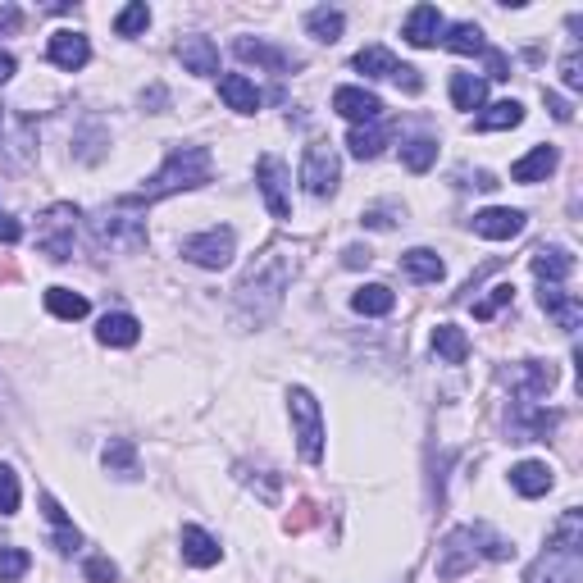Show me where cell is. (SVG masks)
Masks as SVG:
<instances>
[{"mask_svg": "<svg viewBox=\"0 0 583 583\" xmlns=\"http://www.w3.org/2000/svg\"><path fill=\"white\" fill-rule=\"evenodd\" d=\"M515 556V543L502 538L497 529L488 524H461V529H451L438 547V579H461L465 570H474L479 561H511Z\"/></svg>", "mask_w": 583, "mask_h": 583, "instance_id": "1", "label": "cell"}, {"mask_svg": "<svg viewBox=\"0 0 583 583\" xmlns=\"http://www.w3.org/2000/svg\"><path fill=\"white\" fill-rule=\"evenodd\" d=\"M210 174H215V160H210V151L205 146H174L169 151V160L160 164V174L151 178V183L142 187V192L133 196H123V210H137V205H155L164 201V196H174V192H187V187H201L210 183Z\"/></svg>", "mask_w": 583, "mask_h": 583, "instance_id": "2", "label": "cell"}, {"mask_svg": "<svg viewBox=\"0 0 583 583\" xmlns=\"http://www.w3.org/2000/svg\"><path fill=\"white\" fill-rule=\"evenodd\" d=\"M583 574V515L565 511L552 529V543L524 570V583H579Z\"/></svg>", "mask_w": 583, "mask_h": 583, "instance_id": "3", "label": "cell"}, {"mask_svg": "<svg viewBox=\"0 0 583 583\" xmlns=\"http://www.w3.org/2000/svg\"><path fill=\"white\" fill-rule=\"evenodd\" d=\"M287 278H292V260H287V251H269V256L242 278V287H237V306H242V315L246 319L274 315L278 301H283V292H287Z\"/></svg>", "mask_w": 583, "mask_h": 583, "instance_id": "4", "label": "cell"}, {"mask_svg": "<svg viewBox=\"0 0 583 583\" xmlns=\"http://www.w3.org/2000/svg\"><path fill=\"white\" fill-rule=\"evenodd\" d=\"M287 415H292V433H297L301 461L319 465L324 461V415H319V401L310 397V388L287 392Z\"/></svg>", "mask_w": 583, "mask_h": 583, "instance_id": "5", "label": "cell"}, {"mask_svg": "<svg viewBox=\"0 0 583 583\" xmlns=\"http://www.w3.org/2000/svg\"><path fill=\"white\" fill-rule=\"evenodd\" d=\"M73 237H78V210L69 201H55L46 215L37 219V251L51 256L55 265L73 256Z\"/></svg>", "mask_w": 583, "mask_h": 583, "instance_id": "6", "label": "cell"}, {"mask_svg": "<svg viewBox=\"0 0 583 583\" xmlns=\"http://www.w3.org/2000/svg\"><path fill=\"white\" fill-rule=\"evenodd\" d=\"M92 233H96V242H101V246H114V251H123V256H133V251H142V246H146L142 219H133L119 201L92 219Z\"/></svg>", "mask_w": 583, "mask_h": 583, "instance_id": "7", "label": "cell"}, {"mask_svg": "<svg viewBox=\"0 0 583 583\" xmlns=\"http://www.w3.org/2000/svg\"><path fill=\"white\" fill-rule=\"evenodd\" d=\"M338 183H342V164H338V155H333V146L310 142L306 160H301V187H306L315 201H324V196L338 192Z\"/></svg>", "mask_w": 583, "mask_h": 583, "instance_id": "8", "label": "cell"}, {"mask_svg": "<svg viewBox=\"0 0 583 583\" xmlns=\"http://www.w3.org/2000/svg\"><path fill=\"white\" fill-rule=\"evenodd\" d=\"M237 256V233L233 228H205V233L187 237L183 242V260L201 269H228Z\"/></svg>", "mask_w": 583, "mask_h": 583, "instance_id": "9", "label": "cell"}, {"mask_svg": "<svg viewBox=\"0 0 583 583\" xmlns=\"http://www.w3.org/2000/svg\"><path fill=\"white\" fill-rule=\"evenodd\" d=\"M256 183H260V196H265V205H269V215H274V219L292 215V196H287V169L274 160V155H260V160H256Z\"/></svg>", "mask_w": 583, "mask_h": 583, "instance_id": "10", "label": "cell"}, {"mask_svg": "<svg viewBox=\"0 0 583 583\" xmlns=\"http://www.w3.org/2000/svg\"><path fill=\"white\" fill-rule=\"evenodd\" d=\"M333 110H338L342 119H351L356 128H365V123H374L383 114V101L374 92H365V87H338V92H333Z\"/></svg>", "mask_w": 583, "mask_h": 583, "instance_id": "11", "label": "cell"}, {"mask_svg": "<svg viewBox=\"0 0 583 583\" xmlns=\"http://www.w3.org/2000/svg\"><path fill=\"white\" fill-rule=\"evenodd\" d=\"M474 233L488 237V242H511V237L524 233V215L511 210V205H492V210L474 215Z\"/></svg>", "mask_w": 583, "mask_h": 583, "instance_id": "12", "label": "cell"}, {"mask_svg": "<svg viewBox=\"0 0 583 583\" xmlns=\"http://www.w3.org/2000/svg\"><path fill=\"white\" fill-rule=\"evenodd\" d=\"M233 51H237V60H246V64H260V69H269V73H287V69H297V55L292 51H278V46H269V41H251V37H237L233 41Z\"/></svg>", "mask_w": 583, "mask_h": 583, "instance_id": "13", "label": "cell"}, {"mask_svg": "<svg viewBox=\"0 0 583 583\" xmlns=\"http://www.w3.org/2000/svg\"><path fill=\"white\" fill-rule=\"evenodd\" d=\"M46 55H51V64H55V69L78 73L82 64L92 60V41L82 37V32H55V37H51V46H46Z\"/></svg>", "mask_w": 583, "mask_h": 583, "instance_id": "14", "label": "cell"}, {"mask_svg": "<svg viewBox=\"0 0 583 583\" xmlns=\"http://www.w3.org/2000/svg\"><path fill=\"white\" fill-rule=\"evenodd\" d=\"M538 301H543V310L556 319V324L565 328V333H574V328L583 324V306H579V297H574V292H565L561 283H543Z\"/></svg>", "mask_w": 583, "mask_h": 583, "instance_id": "15", "label": "cell"}, {"mask_svg": "<svg viewBox=\"0 0 583 583\" xmlns=\"http://www.w3.org/2000/svg\"><path fill=\"white\" fill-rule=\"evenodd\" d=\"M438 32H447V19H442L438 5H415L406 14V41L410 46H438Z\"/></svg>", "mask_w": 583, "mask_h": 583, "instance_id": "16", "label": "cell"}, {"mask_svg": "<svg viewBox=\"0 0 583 583\" xmlns=\"http://www.w3.org/2000/svg\"><path fill=\"white\" fill-rule=\"evenodd\" d=\"M178 543H183V561L196 565V570H210V565H219V556H224V547H219L205 529H196V524H183Z\"/></svg>", "mask_w": 583, "mask_h": 583, "instance_id": "17", "label": "cell"}, {"mask_svg": "<svg viewBox=\"0 0 583 583\" xmlns=\"http://www.w3.org/2000/svg\"><path fill=\"white\" fill-rule=\"evenodd\" d=\"M178 60H183L187 73H196V78H210V73H219V51L210 37H183L178 41Z\"/></svg>", "mask_w": 583, "mask_h": 583, "instance_id": "18", "label": "cell"}, {"mask_svg": "<svg viewBox=\"0 0 583 583\" xmlns=\"http://www.w3.org/2000/svg\"><path fill=\"white\" fill-rule=\"evenodd\" d=\"M556 164H561L556 146H533L524 160L511 164V178H515V183H547V178L556 174Z\"/></svg>", "mask_w": 583, "mask_h": 583, "instance_id": "19", "label": "cell"}, {"mask_svg": "<svg viewBox=\"0 0 583 583\" xmlns=\"http://www.w3.org/2000/svg\"><path fill=\"white\" fill-rule=\"evenodd\" d=\"M552 483H556V474H552L547 461H520L511 470V488L520 492V497H547Z\"/></svg>", "mask_w": 583, "mask_h": 583, "instance_id": "20", "label": "cell"}, {"mask_svg": "<svg viewBox=\"0 0 583 583\" xmlns=\"http://www.w3.org/2000/svg\"><path fill=\"white\" fill-rule=\"evenodd\" d=\"M574 274V256L565 246H538L533 251V278L538 283H565Z\"/></svg>", "mask_w": 583, "mask_h": 583, "instance_id": "21", "label": "cell"}, {"mask_svg": "<svg viewBox=\"0 0 583 583\" xmlns=\"http://www.w3.org/2000/svg\"><path fill=\"white\" fill-rule=\"evenodd\" d=\"M219 96H224L228 110L237 114H256L260 110V92H256V82L246 78V73H224L219 78Z\"/></svg>", "mask_w": 583, "mask_h": 583, "instance_id": "22", "label": "cell"}, {"mask_svg": "<svg viewBox=\"0 0 583 583\" xmlns=\"http://www.w3.org/2000/svg\"><path fill=\"white\" fill-rule=\"evenodd\" d=\"M41 511H46V520H51V529H55V552H64V556L78 552V547H82V533L73 529V520L64 515V506L55 502L51 492H41Z\"/></svg>", "mask_w": 583, "mask_h": 583, "instance_id": "23", "label": "cell"}, {"mask_svg": "<svg viewBox=\"0 0 583 583\" xmlns=\"http://www.w3.org/2000/svg\"><path fill=\"white\" fill-rule=\"evenodd\" d=\"M96 338L105 342V347H133L137 338H142V324H137V315H105L101 324H96Z\"/></svg>", "mask_w": 583, "mask_h": 583, "instance_id": "24", "label": "cell"}, {"mask_svg": "<svg viewBox=\"0 0 583 583\" xmlns=\"http://www.w3.org/2000/svg\"><path fill=\"white\" fill-rule=\"evenodd\" d=\"M401 269H406L415 283H438V278L447 274L442 256H438V251H429V246H415V251H406V256H401Z\"/></svg>", "mask_w": 583, "mask_h": 583, "instance_id": "25", "label": "cell"}, {"mask_svg": "<svg viewBox=\"0 0 583 583\" xmlns=\"http://www.w3.org/2000/svg\"><path fill=\"white\" fill-rule=\"evenodd\" d=\"M524 123V105L520 101H497V105H488V110L474 119V128L479 133H506V128H520Z\"/></svg>", "mask_w": 583, "mask_h": 583, "instance_id": "26", "label": "cell"}, {"mask_svg": "<svg viewBox=\"0 0 583 583\" xmlns=\"http://www.w3.org/2000/svg\"><path fill=\"white\" fill-rule=\"evenodd\" d=\"M515 374H520V401L543 397V392L556 383V365H543V360H524Z\"/></svg>", "mask_w": 583, "mask_h": 583, "instance_id": "27", "label": "cell"}, {"mask_svg": "<svg viewBox=\"0 0 583 583\" xmlns=\"http://www.w3.org/2000/svg\"><path fill=\"white\" fill-rule=\"evenodd\" d=\"M356 64L365 78H397V69H401V60L388 51V46H365V51H356Z\"/></svg>", "mask_w": 583, "mask_h": 583, "instance_id": "28", "label": "cell"}, {"mask_svg": "<svg viewBox=\"0 0 583 583\" xmlns=\"http://www.w3.org/2000/svg\"><path fill=\"white\" fill-rule=\"evenodd\" d=\"M46 310H51L55 319H69V324H78V319H87V297L82 292H73V287H51L46 292Z\"/></svg>", "mask_w": 583, "mask_h": 583, "instance_id": "29", "label": "cell"}, {"mask_svg": "<svg viewBox=\"0 0 583 583\" xmlns=\"http://www.w3.org/2000/svg\"><path fill=\"white\" fill-rule=\"evenodd\" d=\"M433 351H438L447 365H465V356H470V338H465L456 324H438L433 328Z\"/></svg>", "mask_w": 583, "mask_h": 583, "instance_id": "30", "label": "cell"}, {"mask_svg": "<svg viewBox=\"0 0 583 583\" xmlns=\"http://www.w3.org/2000/svg\"><path fill=\"white\" fill-rule=\"evenodd\" d=\"M451 101H456V110H479L488 101V82L474 73H451Z\"/></svg>", "mask_w": 583, "mask_h": 583, "instance_id": "31", "label": "cell"}, {"mask_svg": "<svg viewBox=\"0 0 583 583\" xmlns=\"http://www.w3.org/2000/svg\"><path fill=\"white\" fill-rule=\"evenodd\" d=\"M438 41L456 55H488V41H483V32L474 23H451L447 37H438Z\"/></svg>", "mask_w": 583, "mask_h": 583, "instance_id": "32", "label": "cell"}, {"mask_svg": "<svg viewBox=\"0 0 583 583\" xmlns=\"http://www.w3.org/2000/svg\"><path fill=\"white\" fill-rule=\"evenodd\" d=\"M397 306V297H392V287H383V283H365L351 297V310H360V315H388V310Z\"/></svg>", "mask_w": 583, "mask_h": 583, "instance_id": "33", "label": "cell"}, {"mask_svg": "<svg viewBox=\"0 0 583 583\" xmlns=\"http://www.w3.org/2000/svg\"><path fill=\"white\" fill-rule=\"evenodd\" d=\"M433 160H438V142H433V137H410V142L401 146V164H406L410 174H429Z\"/></svg>", "mask_w": 583, "mask_h": 583, "instance_id": "34", "label": "cell"}, {"mask_svg": "<svg viewBox=\"0 0 583 583\" xmlns=\"http://www.w3.org/2000/svg\"><path fill=\"white\" fill-rule=\"evenodd\" d=\"M306 28L315 41H338L342 28H347V19H342V10H328V5H319V10L306 14Z\"/></svg>", "mask_w": 583, "mask_h": 583, "instance_id": "35", "label": "cell"}, {"mask_svg": "<svg viewBox=\"0 0 583 583\" xmlns=\"http://www.w3.org/2000/svg\"><path fill=\"white\" fill-rule=\"evenodd\" d=\"M347 146H351V155H356V160H374V155L388 146V133H383V128H374V123H365V128H351Z\"/></svg>", "mask_w": 583, "mask_h": 583, "instance_id": "36", "label": "cell"}, {"mask_svg": "<svg viewBox=\"0 0 583 583\" xmlns=\"http://www.w3.org/2000/svg\"><path fill=\"white\" fill-rule=\"evenodd\" d=\"M101 465L110 474H137V447L128 438H114L110 447L101 451Z\"/></svg>", "mask_w": 583, "mask_h": 583, "instance_id": "37", "label": "cell"}, {"mask_svg": "<svg viewBox=\"0 0 583 583\" xmlns=\"http://www.w3.org/2000/svg\"><path fill=\"white\" fill-rule=\"evenodd\" d=\"M146 23H151L146 0H133V5H123V10H119V19H114V32H119V37H137V32H146Z\"/></svg>", "mask_w": 583, "mask_h": 583, "instance_id": "38", "label": "cell"}, {"mask_svg": "<svg viewBox=\"0 0 583 583\" xmlns=\"http://www.w3.org/2000/svg\"><path fill=\"white\" fill-rule=\"evenodd\" d=\"M28 565H32V556L23 547H0V583H19L28 574Z\"/></svg>", "mask_w": 583, "mask_h": 583, "instance_id": "39", "label": "cell"}, {"mask_svg": "<svg viewBox=\"0 0 583 583\" xmlns=\"http://www.w3.org/2000/svg\"><path fill=\"white\" fill-rule=\"evenodd\" d=\"M0 515H19V474L0 465Z\"/></svg>", "mask_w": 583, "mask_h": 583, "instance_id": "40", "label": "cell"}, {"mask_svg": "<svg viewBox=\"0 0 583 583\" xmlns=\"http://www.w3.org/2000/svg\"><path fill=\"white\" fill-rule=\"evenodd\" d=\"M511 301H515V287H511V283H497V287H492V297L474 306V319H492L502 306H511Z\"/></svg>", "mask_w": 583, "mask_h": 583, "instance_id": "41", "label": "cell"}, {"mask_svg": "<svg viewBox=\"0 0 583 583\" xmlns=\"http://www.w3.org/2000/svg\"><path fill=\"white\" fill-rule=\"evenodd\" d=\"M82 574H87V583H119V565L110 556H92V561L82 565Z\"/></svg>", "mask_w": 583, "mask_h": 583, "instance_id": "42", "label": "cell"}, {"mask_svg": "<svg viewBox=\"0 0 583 583\" xmlns=\"http://www.w3.org/2000/svg\"><path fill=\"white\" fill-rule=\"evenodd\" d=\"M583 64H579V51H570V55H565V60H561V82H565V87H570V92H579V87H583Z\"/></svg>", "mask_w": 583, "mask_h": 583, "instance_id": "43", "label": "cell"}, {"mask_svg": "<svg viewBox=\"0 0 583 583\" xmlns=\"http://www.w3.org/2000/svg\"><path fill=\"white\" fill-rule=\"evenodd\" d=\"M319 515H315V502H301L297 506V515H287V533H301V529H310Z\"/></svg>", "mask_w": 583, "mask_h": 583, "instance_id": "44", "label": "cell"}, {"mask_svg": "<svg viewBox=\"0 0 583 583\" xmlns=\"http://www.w3.org/2000/svg\"><path fill=\"white\" fill-rule=\"evenodd\" d=\"M543 101H547V110H552V119H556V123H570V119H574V110H570V101H565V96L543 92Z\"/></svg>", "mask_w": 583, "mask_h": 583, "instance_id": "45", "label": "cell"}, {"mask_svg": "<svg viewBox=\"0 0 583 583\" xmlns=\"http://www.w3.org/2000/svg\"><path fill=\"white\" fill-rule=\"evenodd\" d=\"M19 237H23V224H19V219H14V215H5V210H0V242H5V246H14V242H19Z\"/></svg>", "mask_w": 583, "mask_h": 583, "instance_id": "46", "label": "cell"}, {"mask_svg": "<svg viewBox=\"0 0 583 583\" xmlns=\"http://www.w3.org/2000/svg\"><path fill=\"white\" fill-rule=\"evenodd\" d=\"M369 260H374L369 246H347V251H342V265L347 269H360V265H369Z\"/></svg>", "mask_w": 583, "mask_h": 583, "instance_id": "47", "label": "cell"}, {"mask_svg": "<svg viewBox=\"0 0 583 583\" xmlns=\"http://www.w3.org/2000/svg\"><path fill=\"white\" fill-rule=\"evenodd\" d=\"M23 23V14L14 10V5H5V10H0V32H14Z\"/></svg>", "mask_w": 583, "mask_h": 583, "instance_id": "48", "label": "cell"}, {"mask_svg": "<svg viewBox=\"0 0 583 583\" xmlns=\"http://www.w3.org/2000/svg\"><path fill=\"white\" fill-rule=\"evenodd\" d=\"M14 78V55L10 51H0V87Z\"/></svg>", "mask_w": 583, "mask_h": 583, "instance_id": "49", "label": "cell"}]
</instances>
